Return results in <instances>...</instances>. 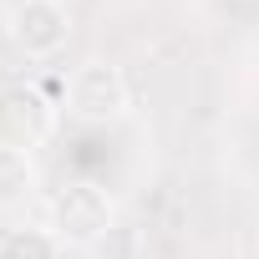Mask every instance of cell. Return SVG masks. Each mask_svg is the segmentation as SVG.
I'll use <instances>...</instances> for the list:
<instances>
[{"instance_id":"1","label":"cell","mask_w":259,"mask_h":259,"mask_svg":"<svg viewBox=\"0 0 259 259\" xmlns=\"http://www.w3.org/2000/svg\"><path fill=\"white\" fill-rule=\"evenodd\" d=\"M46 219H51V239L87 249V244H97V239L112 229L117 208H112V193H107L102 183H87V178H81V183H66V188L51 193Z\"/></svg>"},{"instance_id":"2","label":"cell","mask_w":259,"mask_h":259,"mask_svg":"<svg viewBox=\"0 0 259 259\" xmlns=\"http://www.w3.org/2000/svg\"><path fill=\"white\" fill-rule=\"evenodd\" d=\"M127 102H133V92H127V76L122 66L112 61H87L71 71L66 81V117L87 122V127H107L127 112Z\"/></svg>"},{"instance_id":"3","label":"cell","mask_w":259,"mask_h":259,"mask_svg":"<svg viewBox=\"0 0 259 259\" xmlns=\"http://www.w3.org/2000/svg\"><path fill=\"white\" fill-rule=\"evenodd\" d=\"M51 133H56V102L41 87H26V81L0 87V143L6 148H26L31 153Z\"/></svg>"},{"instance_id":"4","label":"cell","mask_w":259,"mask_h":259,"mask_svg":"<svg viewBox=\"0 0 259 259\" xmlns=\"http://www.w3.org/2000/svg\"><path fill=\"white\" fill-rule=\"evenodd\" d=\"M6 31H11V41H16L26 56L46 61V56H56V51L66 46L71 16H66L61 0H16L11 16H6Z\"/></svg>"},{"instance_id":"5","label":"cell","mask_w":259,"mask_h":259,"mask_svg":"<svg viewBox=\"0 0 259 259\" xmlns=\"http://www.w3.org/2000/svg\"><path fill=\"white\" fill-rule=\"evenodd\" d=\"M41 188V173H36V158L26 148H6L0 143V213H16L36 198Z\"/></svg>"}]
</instances>
